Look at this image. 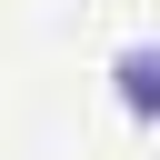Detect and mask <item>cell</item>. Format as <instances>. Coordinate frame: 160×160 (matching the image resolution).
I'll return each mask as SVG.
<instances>
[{"mask_svg": "<svg viewBox=\"0 0 160 160\" xmlns=\"http://www.w3.org/2000/svg\"><path fill=\"white\" fill-rule=\"evenodd\" d=\"M110 80H120V110L130 120H160V40H130L110 60Z\"/></svg>", "mask_w": 160, "mask_h": 160, "instance_id": "6da1fadb", "label": "cell"}]
</instances>
